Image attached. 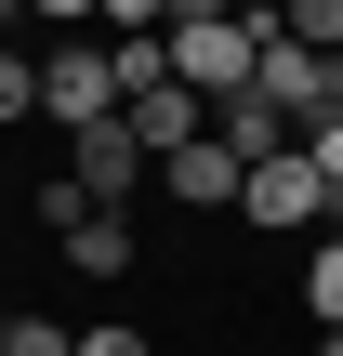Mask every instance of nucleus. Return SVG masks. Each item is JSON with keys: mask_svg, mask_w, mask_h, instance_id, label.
Masks as SVG:
<instances>
[{"mask_svg": "<svg viewBox=\"0 0 343 356\" xmlns=\"http://www.w3.org/2000/svg\"><path fill=\"white\" fill-rule=\"evenodd\" d=\"M317 238H343V185H330V225H317Z\"/></svg>", "mask_w": 343, "mask_h": 356, "instance_id": "2eb2a0df", "label": "nucleus"}, {"mask_svg": "<svg viewBox=\"0 0 343 356\" xmlns=\"http://www.w3.org/2000/svg\"><path fill=\"white\" fill-rule=\"evenodd\" d=\"M317 356H343V330H330V343H317Z\"/></svg>", "mask_w": 343, "mask_h": 356, "instance_id": "dca6fc26", "label": "nucleus"}, {"mask_svg": "<svg viewBox=\"0 0 343 356\" xmlns=\"http://www.w3.org/2000/svg\"><path fill=\"white\" fill-rule=\"evenodd\" d=\"M66 264H79V277H119V264H132V225H119V211H79V225H66Z\"/></svg>", "mask_w": 343, "mask_h": 356, "instance_id": "0eeeda50", "label": "nucleus"}, {"mask_svg": "<svg viewBox=\"0 0 343 356\" xmlns=\"http://www.w3.org/2000/svg\"><path fill=\"white\" fill-rule=\"evenodd\" d=\"M0 13H13V0H0Z\"/></svg>", "mask_w": 343, "mask_h": 356, "instance_id": "f3484780", "label": "nucleus"}, {"mask_svg": "<svg viewBox=\"0 0 343 356\" xmlns=\"http://www.w3.org/2000/svg\"><path fill=\"white\" fill-rule=\"evenodd\" d=\"M238 211H251V225H278V238H291V225L317 238V225H330V172H317V159L291 145V159H264V172L238 185Z\"/></svg>", "mask_w": 343, "mask_h": 356, "instance_id": "7ed1b4c3", "label": "nucleus"}, {"mask_svg": "<svg viewBox=\"0 0 343 356\" xmlns=\"http://www.w3.org/2000/svg\"><path fill=\"white\" fill-rule=\"evenodd\" d=\"M304 159H317V172L343 185V119H317V132H304Z\"/></svg>", "mask_w": 343, "mask_h": 356, "instance_id": "ddd939ff", "label": "nucleus"}, {"mask_svg": "<svg viewBox=\"0 0 343 356\" xmlns=\"http://www.w3.org/2000/svg\"><path fill=\"white\" fill-rule=\"evenodd\" d=\"M159 185H172V198H185V211H238V185H251V172H238V159H225V145H212V132H198V145H185V159H159Z\"/></svg>", "mask_w": 343, "mask_h": 356, "instance_id": "423d86ee", "label": "nucleus"}, {"mask_svg": "<svg viewBox=\"0 0 343 356\" xmlns=\"http://www.w3.org/2000/svg\"><path fill=\"white\" fill-rule=\"evenodd\" d=\"M26 106H40V66H26V53L0 40V119H26Z\"/></svg>", "mask_w": 343, "mask_h": 356, "instance_id": "9d476101", "label": "nucleus"}, {"mask_svg": "<svg viewBox=\"0 0 343 356\" xmlns=\"http://www.w3.org/2000/svg\"><path fill=\"white\" fill-rule=\"evenodd\" d=\"M26 13H53V26H106V0H26Z\"/></svg>", "mask_w": 343, "mask_h": 356, "instance_id": "4468645a", "label": "nucleus"}, {"mask_svg": "<svg viewBox=\"0 0 343 356\" xmlns=\"http://www.w3.org/2000/svg\"><path fill=\"white\" fill-rule=\"evenodd\" d=\"M66 145H79V159H66V185H79L93 211H119V198H132V185L159 172V159L132 145V119H93V132H66Z\"/></svg>", "mask_w": 343, "mask_h": 356, "instance_id": "20e7f679", "label": "nucleus"}, {"mask_svg": "<svg viewBox=\"0 0 343 356\" xmlns=\"http://www.w3.org/2000/svg\"><path fill=\"white\" fill-rule=\"evenodd\" d=\"M119 119H132V145H145V159H185V145H198V132H212V106H198V92H185V79H159V92H132V106H119Z\"/></svg>", "mask_w": 343, "mask_h": 356, "instance_id": "39448f33", "label": "nucleus"}, {"mask_svg": "<svg viewBox=\"0 0 343 356\" xmlns=\"http://www.w3.org/2000/svg\"><path fill=\"white\" fill-rule=\"evenodd\" d=\"M264 40H278V26H251V13H185V26H172V79H185L198 106H238L251 66H264Z\"/></svg>", "mask_w": 343, "mask_h": 356, "instance_id": "f257e3e1", "label": "nucleus"}, {"mask_svg": "<svg viewBox=\"0 0 343 356\" xmlns=\"http://www.w3.org/2000/svg\"><path fill=\"white\" fill-rule=\"evenodd\" d=\"M278 26H291V40H304V53H343V0H291V13H278Z\"/></svg>", "mask_w": 343, "mask_h": 356, "instance_id": "6e6552de", "label": "nucleus"}, {"mask_svg": "<svg viewBox=\"0 0 343 356\" xmlns=\"http://www.w3.org/2000/svg\"><path fill=\"white\" fill-rule=\"evenodd\" d=\"M0 356H79V330H53V317H13V343Z\"/></svg>", "mask_w": 343, "mask_h": 356, "instance_id": "9b49d317", "label": "nucleus"}, {"mask_svg": "<svg viewBox=\"0 0 343 356\" xmlns=\"http://www.w3.org/2000/svg\"><path fill=\"white\" fill-rule=\"evenodd\" d=\"M40 119H66V132H93V119H119V66H106L93 40H66V53H40Z\"/></svg>", "mask_w": 343, "mask_h": 356, "instance_id": "f03ea898", "label": "nucleus"}, {"mask_svg": "<svg viewBox=\"0 0 343 356\" xmlns=\"http://www.w3.org/2000/svg\"><path fill=\"white\" fill-rule=\"evenodd\" d=\"M304 304H317V317L343 330V238H317V264H304Z\"/></svg>", "mask_w": 343, "mask_h": 356, "instance_id": "1a4fd4ad", "label": "nucleus"}, {"mask_svg": "<svg viewBox=\"0 0 343 356\" xmlns=\"http://www.w3.org/2000/svg\"><path fill=\"white\" fill-rule=\"evenodd\" d=\"M79 356H145V330H132V317H93V330H79Z\"/></svg>", "mask_w": 343, "mask_h": 356, "instance_id": "f8f14e48", "label": "nucleus"}]
</instances>
